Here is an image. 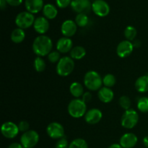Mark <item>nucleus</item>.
<instances>
[{"label":"nucleus","mask_w":148,"mask_h":148,"mask_svg":"<svg viewBox=\"0 0 148 148\" xmlns=\"http://www.w3.org/2000/svg\"><path fill=\"white\" fill-rule=\"evenodd\" d=\"M39 141V134L34 130H28L20 137V143L24 148H33Z\"/></svg>","instance_id":"7"},{"label":"nucleus","mask_w":148,"mask_h":148,"mask_svg":"<svg viewBox=\"0 0 148 148\" xmlns=\"http://www.w3.org/2000/svg\"><path fill=\"white\" fill-rule=\"evenodd\" d=\"M33 66L36 72H42L46 69V64L44 59L40 56H37L35 59L34 62H33Z\"/></svg>","instance_id":"26"},{"label":"nucleus","mask_w":148,"mask_h":148,"mask_svg":"<svg viewBox=\"0 0 148 148\" xmlns=\"http://www.w3.org/2000/svg\"><path fill=\"white\" fill-rule=\"evenodd\" d=\"M69 143L66 137H62V138L58 140L57 143H56L55 148H69Z\"/></svg>","instance_id":"33"},{"label":"nucleus","mask_w":148,"mask_h":148,"mask_svg":"<svg viewBox=\"0 0 148 148\" xmlns=\"http://www.w3.org/2000/svg\"><path fill=\"white\" fill-rule=\"evenodd\" d=\"M133 45H134V47H140V45H141V42L139 40H134V42H133Z\"/></svg>","instance_id":"40"},{"label":"nucleus","mask_w":148,"mask_h":148,"mask_svg":"<svg viewBox=\"0 0 148 148\" xmlns=\"http://www.w3.org/2000/svg\"><path fill=\"white\" fill-rule=\"evenodd\" d=\"M18 128L20 132H26L29 130L30 128V124L27 121H21L18 124Z\"/></svg>","instance_id":"34"},{"label":"nucleus","mask_w":148,"mask_h":148,"mask_svg":"<svg viewBox=\"0 0 148 148\" xmlns=\"http://www.w3.org/2000/svg\"><path fill=\"white\" fill-rule=\"evenodd\" d=\"M89 19H88V15L84 13H79L77 14V15L75 17V23L79 27H85L88 24Z\"/></svg>","instance_id":"28"},{"label":"nucleus","mask_w":148,"mask_h":148,"mask_svg":"<svg viewBox=\"0 0 148 148\" xmlns=\"http://www.w3.org/2000/svg\"><path fill=\"white\" fill-rule=\"evenodd\" d=\"M73 48V42L70 38L62 37L56 43V49L59 53H66L70 52Z\"/></svg>","instance_id":"17"},{"label":"nucleus","mask_w":148,"mask_h":148,"mask_svg":"<svg viewBox=\"0 0 148 148\" xmlns=\"http://www.w3.org/2000/svg\"><path fill=\"white\" fill-rule=\"evenodd\" d=\"M137 29L134 26L129 25L124 30V36H125L126 39L127 40H130V41H134L136 36H137Z\"/></svg>","instance_id":"25"},{"label":"nucleus","mask_w":148,"mask_h":148,"mask_svg":"<svg viewBox=\"0 0 148 148\" xmlns=\"http://www.w3.org/2000/svg\"><path fill=\"white\" fill-rule=\"evenodd\" d=\"M86 55V50L84 47L81 46H76L72 48L70 51V57L72 59L79 60L85 57Z\"/></svg>","instance_id":"23"},{"label":"nucleus","mask_w":148,"mask_h":148,"mask_svg":"<svg viewBox=\"0 0 148 148\" xmlns=\"http://www.w3.org/2000/svg\"><path fill=\"white\" fill-rule=\"evenodd\" d=\"M134 45L132 42L130 40H122L118 44L116 47L117 55L120 58H127L131 55L134 50Z\"/></svg>","instance_id":"11"},{"label":"nucleus","mask_w":148,"mask_h":148,"mask_svg":"<svg viewBox=\"0 0 148 148\" xmlns=\"http://www.w3.org/2000/svg\"><path fill=\"white\" fill-rule=\"evenodd\" d=\"M82 100L85 103H88V102L91 101L92 99V94L90 92H84V94L82 95Z\"/></svg>","instance_id":"36"},{"label":"nucleus","mask_w":148,"mask_h":148,"mask_svg":"<svg viewBox=\"0 0 148 148\" xmlns=\"http://www.w3.org/2000/svg\"><path fill=\"white\" fill-rule=\"evenodd\" d=\"M75 66L74 59L69 56H64L57 63L56 73L61 77H67L73 72Z\"/></svg>","instance_id":"4"},{"label":"nucleus","mask_w":148,"mask_h":148,"mask_svg":"<svg viewBox=\"0 0 148 148\" xmlns=\"http://www.w3.org/2000/svg\"><path fill=\"white\" fill-rule=\"evenodd\" d=\"M70 5L73 11L77 12L78 14H86L87 12H89L90 9H92V4L90 0H72Z\"/></svg>","instance_id":"12"},{"label":"nucleus","mask_w":148,"mask_h":148,"mask_svg":"<svg viewBox=\"0 0 148 148\" xmlns=\"http://www.w3.org/2000/svg\"><path fill=\"white\" fill-rule=\"evenodd\" d=\"M7 2L10 5L13 6V7H17V6H19L22 4L23 0H7Z\"/></svg>","instance_id":"37"},{"label":"nucleus","mask_w":148,"mask_h":148,"mask_svg":"<svg viewBox=\"0 0 148 148\" xmlns=\"http://www.w3.org/2000/svg\"><path fill=\"white\" fill-rule=\"evenodd\" d=\"M7 0H0V7L1 10H4L7 7Z\"/></svg>","instance_id":"39"},{"label":"nucleus","mask_w":148,"mask_h":148,"mask_svg":"<svg viewBox=\"0 0 148 148\" xmlns=\"http://www.w3.org/2000/svg\"><path fill=\"white\" fill-rule=\"evenodd\" d=\"M69 115L75 119L85 116L87 112V105L82 99L75 98L69 102L67 107Z\"/></svg>","instance_id":"3"},{"label":"nucleus","mask_w":148,"mask_h":148,"mask_svg":"<svg viewBox=\"0 0 148 148\" xmlns=\"http://www.w3.org/2000/svg\"><path fill=\"white\" fill-rule=\"evenodd\" d=\"M98 96L101 102L104 103H108L114 99V93L111 88L104 86L98 90Z\"/></svg>","instance_id":"19"},{"label":"nucleus","mask_w":148,"mask_h":148,"mask_svg":"<svg viewBox=\"0 0 148 148\" xmlns=\"http://www.w3.org/2000/svg\"><path fill=\"white\" fill-rule=\"evenodd\" d=\"M84 85L90 91L99 90L103 85V79L95 71H89L84 77Z\"/></svg>","instance_id":"2"},{"label":"nucleus","mask_w":148,"mask_h":148,"mask_svg":"<svg viewBox=\"0 0 148 148\" xmlns=\"http://www.w3.org/2000/svg\"><path fill=\"white\" fill-rule=\"evenodd\" d=\"M137 108L142 113L148 112V97H142L137 101Z\"/></svg>","instance_id":"29"},{"label":"nucleus","mask_w":148,"mask_h":148,"mask_svg":"<svg viewBox=\"0 0 148 148\" xmlns=\"http://www.w3.org/2000/svg\"><path fill=\"white\" fill-rule=\"evenodd\" d=\"M116 83V78L112 74H107L103 78V84L107 88H112Z\"/></svg>","instance_id":"27"},{"label":"nucleus","mask_w":148,"mask_h":148,"mask_svg":"<svg viewBox=\"0 0 148 148\" xmlns=\"http://www.w3.org/2000/svg\"><path fill=\"white\" fill-rule=\"evenodd\" d=\"M43 15L46 18L53 20L56 18L58 14V10L54 5L51 4H47L44 5L43 8Z\"/></svg>","instance_id":"21"},{"label":"nucleus","mask_w":148,"mask_h":148,"mask_svg":"<svg viewBox=\"0 0 148 148\" xmlns=\"http://www.w3.org/2000/svg\"><path fill=\"white\" fill-rule=\"evenodd\" d=\"M35 17L29 12H22L19 13L15 18V24L19 28L25 30L33 25L35 22Z\"/></svg>","instance_id":"6"},{"label":"nucleus","mask_w":148,"mask_h":148,"mask_svg":"<svg viewBox=\"0 0 148 148\" xmlns=\"http://www.w3.org/2000/svg\"><path fill=\"white\" fill-rule=\"evenodd\" d=\"M92 10L96 15L106 17L110 12V7L104 0H95L92 4Z\"/></svg>","instance_id":"10"},{"label":"nucleus","mask_w":148,"mask_h":148,"mask_svg":"<svg viewBox=\"0 0 148 148\" xmlns=\"http://www.w3.org/2000/svg\"><path fill=\"white\" fill-rule=\"evenodd\" d=\"M85 120L89 124H96L102 119L103 114L98 108H91L88 110L85 115Z\"/></svg>","instance_id":"14"},{"label":"nucleus","mask_w":148,"mask_h":148,"mask_svg":"<svg viewBox=\"0 0 148 148\" xmlns=\"http://www.w3.org/2000/svg\"><path fill=\"white\" fill-rule=\"evenodd\" d=\"M139 121L138 113L135 110L130 108L124 111L121 116V124L124 128L127 130L133 129L137 124Z\"/></svg>","instance_id":"5"},{"label":"nucleus","mask_w":148,"mask_h":148,"mask_svg":"<svg viewBox=\"0 0 148 148\" xmlns=\"http://www.w3.org/2000/svg\"><path fill=\"white\" fill-rule=\"evenodd\" d=\"M1 132L2 135L7 139H13L18 134V125L12 121H7L1 125Z\"/></svg>","instance_id":"9"},{"label":"nucleus","mask_w":148,"mask_h":148,"mask_svg":"<svg viewBox=\"0 0 148 148\" xmlns=\"http://www.w3.org/2000/svg\"><path fill=\"white\" fill-rule=\"evenodd\" d=\"M143 142L144 145L147 148H148V136H146V137H145L144 138H143Z\"/></svg>","instance_id":"41"},{"label":"nucleus","mask_w":148,"mask_h":148,"mask_svg":"<svg viewBox=\"0 0 148 148\" xmlns=\"http://www.w3.org/2000/svg\"><path fill=\"white\" fill-rule=\"evenodd\" d=\"M69 148H88V145L85 140L77 138L71 142Z\"/></svg>","instance_id":"30"},{"label":"nucleus","mask_w":148,"mask_h":148,"mask_svg":"<svg viewBox=\"0 0 148 148\" xmlns=\"http://www.w3.org/2000/svg\"><path fill=\"white\" fill-rule=\"evenodd\" d=\"M77 30V25L75 21L72 20H65L61 26V32L64 37L70 38L75 36Z\"/></svg>","instance_id":"13"},{"label":"nucleus","mask_w":148,"mask_h":148,"mask_svg":"<svg viewBox=\"0 0 148 148\" xmlns=\"http://www.w3.org/2000/svg\"><path fill=\"white\" fill-rule=\"evenodd\" d=\"M33 28L35 31L38 34L43 35L49 29V23L48 19L45 17H38L35 20L34 24H33Z\"/></svg>","instance_id":"16"},{"label":"nucleus","mask_w":148,"mask_h":148,"mask_svg":"<svg viewBox=\"0 0 148 148\" xmlns=\"http://www.w3.org/2000/svg\"><path fill=\"white\" fill-rule=\"evenodd\" d=\"M11 40L14 43H20L25 40V33L24 30L21 28H15L11 33Z\"/></svg>","instance_id":"24"},{"label":"nucleus","mask_w":148,"mask_h":148,"mask_svg":"<svg viewBox=\"0 0 148 148\" xmlns=\"http://www.w3.org/2000/svg\"><path fill=\"white\" fill-rule=\"evenodd\" d=\"M46 132L49 137L53 140H59L64 137V128L58 122H52L48 125Z\"/></svg>","instance_id":"8"},{"label":"nucleus","mask_w":148,"mask_h":148,"mask_svg":"<svg viewBox=\"0 0 148 148\" xmlns=\"http://www.w3.org/2000/svg\"><path fill=\"white\" fill-rule=\"evenodd\" d=\"M72 0H56V4L59 8H66L71 4Z\"/></svg>","instance_id":"35"},{"label":"nucleus","mask_w":148,"mask_h":148,"mask_svg":"<svg viewBox=\"0 0 148 148\" xmlns=\"http://www.w3.org/2000/svg\"><path fill=\"white\" fill-rule=\"evenodd\" d=\"M119 106L125 111L130 109L131 107V100L127 95H123V96L120 97L119 100Z\"/></svg>","instance_id":"31"},{"label":"nucleus","mask_w":148,"mask_h":148,"mask_svg":"<svg viewBox=\"0 0 148 148\" xmlns=\"http://www.w3.org/2000/svg\"><path fill=\"white\" fill-rule=\"evenodd\" d=\"M33 51L37 56H48L53 49V42L52 40L47 36L40 35L34 39L32 45Z\"/></svg>","instance_id":"1"},{"label":"nucleus","mask_w":148,"mask_h":148,"mask_svg":"<svg viewBox=\"0 0 148 148\" xmlns=\"http://www.w3.org/2000/svg\"><path fill=\"white\" fill-rule=\"evenodd\" d=\"M108 148H123L120 145V144H112L111 145H110Z\"/></svg>","instance_id":"42"},{"label":"nucleus","mask_w":148,"mask_h":148,"mask_svg":"<svg viewBox=\"0 0 148 148\" xmlns=\"http://www.w3.org/2000/svg\"><path fill=\"white\" fill-rule=\"evenodd\" d=\"M48 59L51 63H57L61 59L60 53L58 51H52L49 55H48Z\"/></svg>","instance_id":"32"},{"label":"nucleus","mask_w":148,"mask_h":148,"mask_svg":"<svg viewBox=\"0 0 148 148\" xmlns=\"http://www.w3.org/2000/svg\"><path fill=\"white\" fill-rule=\"evenodd\" d=\"M136 90L138 92H146L148 91V75H143L137 79L134 84Z\"/></svg>","instance_id":"20"},{"label":"nucleus","mask_w":148,"mask_h":148,"mask_svg":"<svg viewBox=\"0 0 148 148\" xmlns=\"http://www.w3.org/2000/svg\"><path fill=\"white\" fill-rule=\"evenodd\" d=\"M138 138L133 133H126L121 136L119 144L123 148H133L137 145Z\"/></svg>","instance_id":"15"},{"label":"nucleus","mask_w":148,"mask_h":148,"mask_svg":"<svg viewBox=\"0 0 148 148\" xmlns=\"http://www.w3.org/2000/svg\"><path fill=\"white\" fill-rule=\"evenodd\" d=\"M69 92L72 96L76 98H79V97L82 96L84 94V89L82 84L77 82H72L69 87Z\"/></svg>","instance_id":"22"},{"label":"nucleus","mask_w":148,"mask_h":148,"mask_svg":"<svg viewBox=\"0 0 148 148\" xmlns=\"http://www.w3.org/2000/svg\"><path fill=\"white\" fill-rule=\"evenodd\" d=\"M25 6L27 11L32 14L39 12L44 7L43 0H25Z\"/></svg>","instance_id":"18"},{"label":"nucleus","mask_w":148,"mask_h":148,"mask_svg":"<svg viewBox=\"0 0 148 148\" xmlns=\"http://www.w3.org/2000/svg\"><path fill=\"white\" fill-rule=\"evenodd\" d=\"M8 148H24L23 146L22 145L21 143H12L11 145H10Z\"/></svg>","instance_id":"38"}]
</instances>
